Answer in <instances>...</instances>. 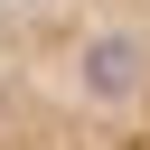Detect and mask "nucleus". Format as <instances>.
<instances>
[{"mask_svg": "<svg viewBox=\"0 0 150 150\" xmlns=\"http://www.w3.org/2000/svg\"><path fill=\"white\" fill-rule=\"evenodd\" d=\"M0 150H150V0H0Z\"/></svg>", "mask_w": 150, "mask_h": 150, "instance_id": "obj_1", "label": "nucleus"}]
</instances>
